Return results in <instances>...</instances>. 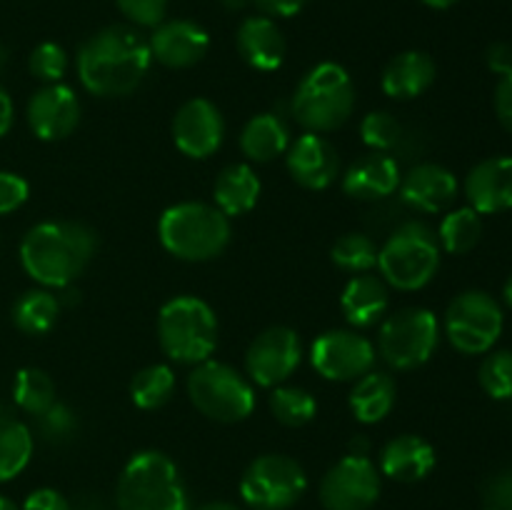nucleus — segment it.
Returning a JSON list of instances; mask_svg holds the SVG:
<instances>
[{
	"label": "nucleus",
	"mask_w": 512,
	"mask_h": 510,
	"mask_svg": "<svg viewBox=\"0 0 512 510\" xmlns=\"http://www.w3.org/2000/svg\"><path fill=\"white\" fill-rule=\"evenodd\" d=\"M13 398L18 408L28 415H40L55 403V383L45 370L23 368L18 370L13 383Z\"/></svg>",
	"instance_id": "33"
},
{
	"label": "nucleus",
	"mask_w": 512,
	"mask_h": 510,
	"mask_svg": "<svg viewBox=\"0 0 512 510\" xmlns=\"http://www.w3.org/2000/svg\"><path fill=\"white\" fill-rule=\"evenodd\" d=\"M28 68L33 73V78L43 80L45 85L60 83L65 78V73H68V53L58 43H40L30 53Z\"/></svg>",
	"instance_id": "39"
},
{
	"label": "nucleus",
	"mask_w": 512,
	"mask_h": 510,
	"mask_svg": "<svg viewBox=\"0 0 512 510\" xmlns=\"http://www.w3.org/2000/svg\"><path fill=\"white\" fill-rule=\"evenodd\" d=\"M400 195L420 213H440L458 195V180L438 163H420L400 180Z\"/></svg>",
	"instance_id": "20"
},
{
	"label": "nucleus",
	"mask_w": 512,
	"mask_h": 510,
	"mask_svg": "<svg viewBox=\"0 0 512 510\" xmlns=\"http://www.w3.org/2000/svg\"><path fill=\"white\" fill-rule=\"evenodd\" d=\"M13 120H15L13 100H10L8 90L0 85V138H3V135H8V130L13 128Z\"/></svg>",
	"instance_id": "47"
},
{
	"label": "nucleus",
	"mask_w": 512,
	"mask_h": 510,
	"mask_svg": "<svg viewBox=\"0 0 512 510\" xmlns=\"http://www.w3.org/2000/svg\"><path fill=\"white\" fill-rule=\"evenodd\" d=\"M470 208L480 215H495L512 208V158H488L475 165L465 180Z\"/></svg>",
	"instance_id": "19"
},
{
	"label": "nucleus",
	"mask_w": 512,
	"mask_h": 510,
	"mask_svg": "<svg viewBox=\"0 0 512 510\" xmlns=\"http://www.w3.org/2000/svg\"><path fill=\"white\" fill-rule=\"evenodd\" d=\"M355 108V88L338 63H318L305 73L293 95V115L308 133H330L345 125Z\"/></svg>",
	"instance_id": "5"
},
{
	"label": "nucleus",
	"mask_w": 512,
	"mask_h": 510,
	"mask_svg": "<svg viewBox=\"0 0 512 510\" xmlns=\"http://www.w3.org/2000/svg\"><path fill=\"white\" fill-rule=\"evenodd\" d=\"M440 343V323L428 308H403L385 318L378 353L393 370H415L433 358Z\"/></svg>",
	"instance_id": "9"
},
{
	"label": "nucleus",
	"mask_w": 512,
	"mask_h": 510,
	"mask_svg": "<svg viewBox=\"0 0 512 510\" xmlns=\"http://www.w3.org/2000/svg\"><path fill=\"white\" fill-rule=\"evenodd\" d=\"M395 400H398V385H395L393 375L383 373V370H370L363 378L355 380L348 405L355 420L373 425L388 418L390 410L395 408Z\"/></svg>",
	"instance_id": "26"
},
{
	"label": "nucleus",
	"mask_w": 512,
	"mask_h": 510,
	"mask_svg": "<svg viewBox=\"0 0 512 510\" xmlns=\"http://www.w3.org/2000/svg\"><path fill=\"white\" fill-rule=\"evenodd\" d=\"M158 340L170 360L198 365L210 360L218 345V318L205 300L178 295L160 308Z\"/></svg>",
	"instance_id": "6"
},
{
	"label": "nucleus",
	"mask_w": 512,
	"mask_h": 510,
	"mask_svg": "<svg viewBox=\"0 0 512 510\" xmlns=\"http://www.w3.org/2000/svg\"><path fill=\"white\" fill-rule=\"evenodd\" d=\"M245 3H248V0H223V5L228 10H240Z\"/></svg>",
	"instance_id": "53"
},
{
	"label": "nucleus",
	"mask_w": 512,
	"mask_h": 510,
	"mask_svg": "<svg viewBox=\"0 0 512 510\" xmlns=\"http://www.w3.org/2000/svg\"><path fill=\"white\" fill-rule=\"evenodd\" d=\"M30 185L18 173L0 170V215L15 213L28 200Z\"/></svg>",
	"instance_id": "42"
},
{
	"label": "nucleus",
	"mask_w": 512,
	"mask_h": 510,
	"mask_svg": "<svg viewBox=\"0 0 512 510\" xmlns=\"http://www.w3.org/2000/svg\"><path fill=\"white\" fill-rule=\"evenodd\" d=\"M270 410H273L278 423L288 425V428H300L315 418L318 400L298 385H278L270 393Z\"/></svg>",
	"instance_id": "34"
},
{
	"label": "nucleus",
	"mask_w": 512,
	"mask_h": 510,
	"mask_svg": "<svg viewBox=\"0 0 512 510\" xmlns=\"http://www.w3.org/2000/svg\"><path fill=\"white\" fill-rule=\"evenodd\" d=\"M505 315L498 300L485 290H465L445 313V335L465 355L488 353L503 333Z\"/></svg>",
	"instance_id": "11"
},
{
	"label": "nucleus",
	"mask_w": 512,
	"mask_h": 510,
	"mask_svg": "<svg viewBox=\"0 0 512 510\" xmlns=\"http://www.w3.org/2000/svg\"><path fill=\"white\" fill-rule=\"evenodd\" d=\"M480 385L493 400L512 398V350H495L480 365Z\"/></svg>",
	"instance_id": "37"
},
{
	"label": "nucleus",
	"mask_w": 512,
	"mask_h": 510,
	"mask_svg": "<svg viewBox=\"0 0 512 510\" xmlns=\"http://www.w3.org/2000/svg\"><path fill=\"white\" fill-rule=\"evenodd\" d=\"M0 510H20V508H18V505H15L10 498H5V495H0Z\"/></svg>",
	"instance_id": "52"
},
{
	"label": "nucleus",
	"mask_w": 512,
	"mask_h": 510,
	"mask_svg": "<svg viewBox=\"0 0 512 510\" xmlns=\"http://www.w3.org/2000/svg\"><path fill=\"white\" fill-rule=\"evenodd\" d=\"M215 208L228 218L250 213L260 198V178L248 163H233L220 170L213 185Z\"/></svg>",
	"instance_id": "27"
},
{
	"label": "nucleus",
	"mask_w": 512,
	"mask_h": 510,
	"mask_svg": "<svg viewBox=\"0 0 512 510\" xmlns=\"http://www.w3.org/2000/svg\"><path fill=\"white\" fill-rule=\"evenodd\" d=\"M188 395L195 408L218 423H240L255 410V390L228 363L203 360L188 375Z\"/></svg>",
	"instance_id": "8"
},
{
	"label": "nucleus",
	"mask_w": 512,
	"mask_h": 510,
	"mask_svg": "<svg viewBox=\"0 0 512 510\" xmlns=\"http://www.w3.org/2000/svg\"><path fill=\"white\" fill-rule=\"evenodd\" d=\"M488 510H490V508H488Z\"/></svg>",
	"instance_id": "55"
},
{
	"label": "nucleus",
	"mask_w": 512,
	"mask_h": 510,
	"mask_svg": "<svg viewBox=\"0 0 512 510\" xmlns=\"http://www.w3.org/2000/svg\"><path fill=\"white\" fill-rule=\"evenodd\" d=\"M378 243L365 233H345L343 238L335 240L330 258L345 273H370L378 268Z\"/></svg>",
	"instance_id": "35"
},
{
	"label": "nucleus",
	"mask_w": 512,
	"mask_h": 510,
	"mask_svg": "<svg viewBox=\"0 0 512 510\" xmlns=\"http://www.w3.org/2000/svg\"><path fill=\"white\" fill-rule=\"evenodd\" d=\"M360 135H363V143L373 148L375 153H400V150H405V143H408L405 125L395 115L385 113V110L365 115L363 123H360Z\"/></svg>",
	"instance_id": "36"
},
{
	"label": "nucleus",
	"mask_w": 512,
	"mask_h": 510,
	"mask_svg": "<svg viewBox=\"0 0 512 510\" xmlns=\"http://www.w3.org/2000/svg\"><path fill=\"white\" fill-rule=\"evenodd\" d=\"M35 430H38V435L45 443H68L78 433V415H75V410L70 405L55 400L48 410L35 415Z\"/></svg>",
	"instance_id": "38"
},
{
	"label": "nucleus",
	"mask_w": 512,
	"mask_h": 510,
	"mask_svg": "<svg viewBox=\"0 0 512 510\" xmlns=\"http://www.w3.org/2000/svg\"><path fill=\"white\" fill-rule=\"evenodd\" d=\"M195 510H238V508H235V505H230V503H223V500H215V503H205V505H200V508H195Z\"/></svg>",
	"instance_id": "50"
},
{
	"label": "nucleus",
	"mask_w": 512,
	"mask_h": 510,
	"mask_svg": "<svg viewBox=\"0 0 512 510\" xmlns=\"http://www.w3.org/2000/svg\"><path fill=\"white\" fill-rule=\"evenodd\" d=\"M33 455V433L23 420L0 415V483L25 470Z\"/></svg>",
	"instance_id": "30"
},
{
	"label": "nucleus",
	"mask_w": 512,
	"mask_h": 510,
	"mask_svg": "<svg viewBox=\"0 0 512 510\" xmlns=\"http://www.w3.org/2000/svg\"><path fill=\"white\" fill-rule=\"evenodd\" d=\"M175 390V375L170 365L155 363L140 370L130 383V398L140 410H158L170 400Z\"/></svg>",
	"instance_id": "32"
},
{
	"label": "nucleus",
	"mask_w": 512,
	"mask_h": 510,
	"mask_svg": "<svg viewBox=\"0 0 512 510\" xmlns=\"http://www.w3.org/2000/svg\"><path fill=\"white\" fill-rule=\"evenodd\" d=\"M118 510H190L178 465L160 450H140L118 480Z\"/></svg>",
	"instance_id": "3"
},
{
	"label": "nucleus",
	"mask_w": 512,
	"mask_h": 510,
	"mask_svg": "<svg viewBox=\"0 0 512 510\" xmlns=\"http://www.w3.org/2000/svg\"><path fill=\"white\" fill-rule=\"evenodd\" d=\"M153 55L148 38L130 25H108L90 35L78 50V75L88 93L125 98L148 75Z\"/></svg>",
	"instance_id": "1"
},
{
	"label": "nucleus",
	"mask_w": 512,
	"mask_h": 510,
	"mask_svg": "<svg viewBox=\"0 0 512 510\" xmlns=\"http://www.w3.org/2000/svg\"><path fill=\"white\" fill-rule=\"evenodd\" d=\"M495 113H498L503 128L512 133V70L500 75L498 80V88H495Z\"/></svg>",
	"instance_id": "44"
},
{
	"label": "nucleus",
	"mask_w": 512,
	"mask_h": 510,
	"mask_svg": "<svg viewBox=\"0 0 512 510\" xmlns=\"http://www.w3.org/2000/svg\"><path fill=\"white\" fill-rule=\"evenodd\" d=\"M148 45L150 55L165 68H193L208 53L210 35L193 20H168L155 25Z\"/></svg>",
	"instance_id": "18"
},
{
	"label": "nucleus",
	"mask_w": 512,
	"mask_h": 510,
	"mask_svg": "<svg viewBox=\"0 0 512 510\" xmlns=\"http://www.w3.org/2000/svg\"><path fill=\"white\" fill-rule=\"evenodd\" d=\"M438 235L420 220H408L390 233L378 250V270L398 290H420L440 268Z\"/></svg>",
	"instance_id": "7"
},
{
	"label": "nucleus",
	"mask_w": 512,
	"mask_h": 510,
	"mask_svg": "<svg viewBox=\"0 0 512 510\" xmlns=\"http://www.w3.org/2000/svg\"><path fill=\"white\" fill-rule=\"evenodd\" d=\"M400 163L388 153H368L343 175L345 195L358 200H383L400 188Z\"/></svg>",
	"instance_id": "21"
},
{
	"label": "nucleus",
	"mask_w": 512,
	"mask_h": 510,
	"mask_svg": "<svg viewBox=\"0 0 512 510\" xmlns=\"http://www.w3.org/2000/svg\"><path fill=\"white\" fill-rule=\"evenodd\" d=\"M350 453H353V455H368V440H365L363 435L353 438V443H350Z\"/></svg>",
	"instance_id": "48"
},
{
	"label": "nucleus",
	"mask_w": 512,
	"mask_h": 510,
	"mask_svg": "<svg viewBox=\"0 0 512 510\" xmlns=\"http://www.w3.org/2000/svg\"><path fill=\"white\" fill-rule=\"evenodd\" d=\"M158 235L163 248L175 258L205 263L228 248L230 220L215 205L178 203L160 215Z\"/></svg>",
	"instance_id": "4"
},
{
	"label": "nucleus",
	"mask_w": 512,
	"mask_h": 510,
	"mask_svg": "<svg viewBox=\"0 0 512 510\" xmlns=\"http://www.w3.org/2000/svg\"><path fill=\"white\" fill-rule=\"evenodd\" d=\"M303 360V343L288 325H273L250 343L245 353V370L250 380L263 388H278L298 370Z\"/></svg>",
	"instance_id": "14"
},
{
	"label": "nucleus",
	"mask_w": 512,
	"mask_h": 510,
	"mask_svg": "<svg viewBox=\"0 0 512 510\" xmlns=\"http://www.w3.org/2000/svg\"><path fill=\"white\" fill-rule=\"evenodd\" d=\"M488 65L498 75H505L512 70V48L508 43H495L488 50Z\"/></svg>",
	"instance_id": "46"
},
{
	"label": "nucleus",
	"mask_w": 512,
	"mask_h": 510,
	"mask_svg": "<svg viewBox=\"0 0 512 510\" xmlns=\"http://www.w3.org/2000/svg\"><path fill=\"white\" fill-rule=\"evenodd\" d=\"M5 63H8V50H5L3 45H0V73H3Z\"/></svg>",
	"instance_id": "54"
},
{
	"label": "nucleus",
	"mask_w": 512,
	"mask_h": 510,
	"mask_svg": "<svg viewBox=\"0 0 512 510\" xmlns=\"http://www.w3.org/2000/svg\"><path fill=\"white\" fill-rule=\"evenodd\" d=\"M258 8L265 15H275V18H290V15H298L305 8L308 0H255Z\"/></svg>",
	"instance_id": "45"
},
{
	"label": "nucleus",
	"mask_w": 512,
	"mask_h": 510,
	"mask_svg": "<svg viewBox=\"0 0 512 510\" xmlns=\"http://www.w3.org/2000/svg\"><path fill=\"white\" fill-rule=\"evenodd\" d=\"M308 490V475L298 460L280 453L255 458L240 478V495L255 510H285Z\"/></svg>",
	"instance_id": "10"
},
{
	"label": "nucleus",
	"mask_w": 512,
	"mask_h": 510,
	"mask_svg": "<svg viewBox=\"0 0 512 510\" xmlns=\"http://www.w3.org/2000/svg\"><path fill=\"white\" fill-rule=\"evenodd\" d=\"M380 495V473L368 455L348 453L320 480L325 510H368Z\"/></svg>",
	"instance_id": "12"
},
{
	"label": "nucleus",
	"mask_w": 512,
	"mask_h": 510,
	"mask_svg": "<svg viewBox=\"0 0 512 510\" xmlns=\"http://www.w3.org/2000/svg\"><path fill=\"white\" fill-rule=\"evenodd\" d=\"M23 510H73L70 500L53 488H38L25 498Z\"/></svg>",
	"instance_id": "43"
},
{
	"label": "nucleus",
	"mask_w": 512,
	"mask_h": 510,
	"mask_svg": "<svg viewBox=\"0 0 512 510\" xmlns=\"http://www.w3.org/2000/svg\"><path fill=\"white\" fill-rule=\"evenodd\" d=\"M80 100L68 85L53 83L28 100V125L40 140H63L78 128Z\"/></svg>",
	"instance_id": "16"
},
{
	"label": "nucleus",
	"mask_w": 512,
	"mask_h": 510,
	"mask_svg": "<svg viewBox=\"0 0 512 510\" xmlns=\"http://www.w3.org/2000/svg\"><path fill=\"white\" fill-rule=\"evenodd\" d=\"M435 468V448L420 435H398L380 453V470L398 483H418Z\"/></svg>",
	"instance_id": "24"
},
{
	"label": "nucleus",
	"mask_w": 512,
	"mask_h": 510,
	"mask_svg": "<svg viewBox=\"0 0 512 510\" xmlns=\"http://www.w3.org/2000/svg\"><path fill=\"white\" fill-rule=\"evenodd\" d=\"M480 238H483V215L470 208V205L468 208L450 210L438 230L440 248L453 255L470 253L480 243Z\"/></svg>",
	"instance_id": "31"
},
{
	"label": "nucleus",
	"mask_w": 512,
	"mask_h": 510,
	"mask_svg": "<svg viewBox=\"0 0 512 510\" xmlns=\"http://www.w3.org/2000/svg\"><path fill=\"white\" fill-rule=\"evenodd\" d=\"M235 43H238V53L243 55L245 63L263 73L278 70L285 60V50H288L283 33L268 15L245 18L235 35Z\"/></svg>",
	"instance_id": "22"
},
{
	"label": "nucleus",
	"mask_w": 512,
	"mask_h": 510,
	"mask_svg": "<svg viewBox=\"0 0 512 510\" xmlns=\"http://www.w3.org/2000/svg\"><path fill=\"white\" fill-rule=\"evenodd\" d=\"M285 163L295 183L308 190H325L340 173L338 150L320 133H305L290 143L285 150Z\"/></svg>",
	"instance_id": "17"
},
{
	"label": "nucleus",
	"mask_w": 512,
	"mask_h": 510,
	"mask_svg": "<svg viewBox=\"0 0 512 510\" xmlns=\"http://www.w3.org/2000/svg\"><path fill=\"white\" fill-rule=\"evenodd\" d=\"M60 315V298L50 290H28L13 305V323L25 335H45Z\"/></svg>",
	"instance_id": "29"
},
{
	"label": "nucleus",
	"mask_w": 512,
	"mask_h": 510,
	"mask_svg": "<svg viewBox=\"0 0 512 510\" xmlns=\"http://www.w3.org/2000/svg\"><path fill=\"white\" fill-rule=\"evenodd\" d=\"M435 60L423 50H405V53L395 55L383 70V85L385 95L395 100H413L423 95L430 85L435 83Z\"/></svg>",
	"instance_id": "25"
},
{
	"label": "nucleus",
	"mask_w": 512,
	"mask_h": 510,
	"mask_svg": "<svg viewBox=\"0 0 512 510\" xmlns=\"http://www.w3.org/2000/svg\"><path fill=\"white\" fill-rule=\"evenodd\" d=\"M503 298H505V303H508L512 308V275H510L508 283H505V288H503Z\"/></svg>",
	"instance_id": "51"
},
{
	"label": "nucleus",
	"mask_w": 512,
	"mask_h": 510,
	"mask_svg": "<svg viewBox=\"0 0 512 510\" xmlns=\"http://www.w3.org/2000/svg\"><path fill=\"white\" fill-rule=\"evenodd\" d=\"M388 305V283L370 273H360L350 278L343 295H340V308H343L345 320L353 328H373L375 323L385 318Z\"/></svg>",
	"instance_id": "23"
},
{
	"label": "nucleus",
	"mask_w": 512,
	"mask_h": 510,
	"mask_svg": "<svg viewBox=\"0 0 512 510\" xmlns=\"http://www.w3.org/2000/svg\"><path fill=\"white\" fill-rule=\"evenodd\" d=\"M98 248L93 228L75 220H45L33 225L20 243V263L35 283L68 288L83 275Z\"/></svg>",
	"instance_id": "2"
},
{
	"label": "nucleus",
	"mask_w": 512,
	"mask_h": 510,
	"mask_svg": "<svg viewBox=\"0 0 512 510\" xmlns=\"http://www.w3.org/2000/svg\"><path fill=\"white\" fill-rule=\"evenodd\" d=\"M423 3L428 5V8H435V10H448V8H453L458 0H423Z\"/></svg>",
	"instance_id": "49"
},
{
	"label": "nucleus",
	"mask_w": 512,
	"mask_h": 510,
	"mask_svg": "<svg viewBox=\"0 0 512 510\" xmlns=\"http://www.w3.org/2000/svg\"><path fill=\"white\" fill-rule=\"evenodd\" d=\"M120 13L135 25L143 28H155L163 23L165 10H168V0H115Z\"/></svg>",
	"instance_id": "40"
},
{
	"label": "nucleus",
	"mask_w": 512,
	"mask_h": 510,
	"mask_svg": "<svg viewBox=\"0 0 512 510\" xmlns=\"http://www.w3.org/2000/svg\"><path fill=\"white\" fill-rule=\"evenodd\" d=\"M225 120L208 98H193L180 105L173 120V140L188 158H210L223 145Z\"/></svg>",
	"instance_id": "15"
},
{
	"label": "nucleus",
	"mask_w": 512,
	"mask_h": 510,
	"mask_svg": "<svg viewBox=\"0 0 512 510\" xmlns=\"http://www.w3.org/2000/svg\"><path fill=\"white\" fill-rule=\"evenodd\" d=\"M310 363L325 380L355 383L375 365V348L355 330H328L310 348Z\"/></svg>",
	"instance_id": "13"
},
{
	"label": "nucleus",
	"mask_w": 512,
	"mask_h": 510,
	"mask_svg": "<svg viewBox=\"0 0 512 510\" xmlns=\"http://www.w3.org/2000/svg\"><path fill=\"white\" fill-rule=\"evenodd\" d=\"M290 148V130L275 113H260L245 123L240 133V150L248 160L270 163Z\"/></svg>",
	"instance_id": "28"
},
{
	"label": "nucleus",
	"mask_w": 512,
	"mask_h": 510,
	"mask_svg": "<svg viewBox=\"0 0 512 510\" xmlns=\"http://www.w3.org/2000/svg\"><path fill=\"white\" fill-rule=\"evenodd\" d=\"M483 498L490 510H512V465L485 480Z\"/></svg>",
	"instance_id": "41"
}]
</instances>
